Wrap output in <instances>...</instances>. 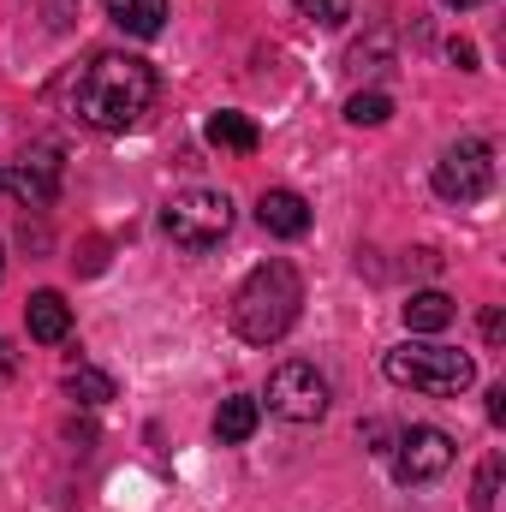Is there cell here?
<instances>
[{
	"mask_svg": "<svg viewBox=\"0 0 506 512\" xmlns=\"http://www.w3.org/2000/svg\"><path fill=\"white\" fill-rule=\"evenodd\" d=\"M155 102V66L137 54H96L78 78H72V108L78 120L96 131H126L149 114Z\"/></svg>",
	"mask_w": 506,
	"mask_h": 512,
	"instance_id": "6da1fadb",
	"label": "cell"
},
{
	"mask_svg": "<svg viewBox=\"0 0 506 512\" xmlns=\"http://www.w3.org/2000/svg\"><path fill=\"white\" fill-rule=\"evenodd\" d=\"M298 310H304V280H298V268L280 262V256H274V262H256L251 274H245V286L233 292V334H239L245 346H274V340L292 334Z\"/></svg>",
	"mask_w": 506,
	"mask_h": 512,
	"instance_id": "7a4b0ae2",
	"label": "cell"
},
{
	"mask_svg": "<svg viewBox=\"0 0 506 512\" xmlns=\"http://www.w3.org/2000/svg\"><path fill=\"white\" fill-rule=\"evenodd\" d=\"M381 376L393 387L429 393V399H459L465 387L477 382V358L453 352V346H393L381 358Z\"/></svg>",
	"mask_w": 506,
	"mask_h": 512,
	"instance_id": "3957f363",
	"label": "cell"
},
{
	"mask_svg": "<svg viewBox=\"0 0 506 512\" xmlns=\"http://www.w3.org/2000/svg\"><path fill=\"white\" fill-rule=\"evenodd\" d=\"M161 227L179 251H215L233 233V203L221 191H185L161 209Z\"/></svg>",
	"mask_w": 506,
	"mask_h": 512,
	"instance_id": "277c9868",
	"label": "cell"
},
{
	"mask_svg": "<svg viewBox=\"0 0 506 512\" xmlns=\"http://www.w3.org/2000/svg\"><path fill=\"white\" fill-rule=\"evenodd\" d=\"M268 411L286 417V423H322L328 417V376L304 358H286L274 364L268 376Z\"/></svg>",
	"mask_w": 506,
	"mask_h": 512,
	"instance_id": "5b68a950",
	"label": "cell"
},
{
	"mask_svg": "<svg viewBox=\"0 0 506 512\" xmlns=\"http://www.w3.org/2000/svg\"><path fill=\"white\" fill-rule=\"evenodd\" d=\"M489 185H495V149L483 137H465L435 161V191L447 203H483Z\"/></svg>",
	"mask_w": 506,
	"mask_h": 512,
	"instance_id": "8992f818",
	"label": "cell"
},
{
	"mask_svg": "<svg viewBox=\"0 0 506 512\" xmlns=\"http://www.w3.org/2000/svg\"><path fill=\"white\" fill-rule=\"evenodd\" d=\"M393 477L411 489V483H435L447 465H453V435L435 429V423H417V429H399L393 435Z\"/></svg>",
	"mask_w": 506,
	"mask_h": 512,
	"instance_id": "52a82bcc",
	"label": "cell"
},
{
	"mask_svg": "<svg viewBox=\"0 0 506 512\" xmlns=\"http://www.w3.org/2000/svg\"><path fill=\"white\" fill-rule=\"evenodd\" d=\"M6 185H12L30 209H48V203L60 197V149H48V143L24 149V161L6 173Z\"/></svg>",
	"mask_w": 506,
	"mask_h": 512,
	"instance_id": "ba28073f",
	"label": "cell"
},
{
	"mask_svg": "<svg viewBox=\"0 0 506 512\" xmlns=\"http://www.w3.org/2000/svg\"><path fill=\"white\" fill-rule=\"evenodd\" d=\"M256 221H262V233H274V239H304V233H310V203H304L298 191H262V197H256Z\"/></svg>",
	"mask_w": 506,
	"mask_h": 512,
	"instance_id": "9c48e42d",
	"label": "cell"
},
{
	"mask_svg": "<svg viewBox=\"0 0 506 512\" xmlns=\"http://www.w3.org/2000/svg\"><path fill=\"white\" fill-rule=\"evenodd\" d=\"M24 328H30V340L60 346V340L72 334V304H66L60 292H30V304H24Z\"/></svg>",
	"mask_w": 506,
	"mask_h": 512,
	"instance_id": "30bf717a",
	"label": "cell"
},
{
	"mask_svg": "<svg viewBox=\"0 0 506 512\" xmlns=\"http://www.w3.org/2000/svg\"><path fill=\"white\" fill-rule=\"evenodd\" d=\"M108 18H114L126 36L149 42V36L167 30V0H108Z\"/></svg>",
	"mask_w": 506,
	"mask_h": 512,
	"instance_id": "8fae6325",
	"label": "cell"
},
{
	"mask_svg": "<svg viewBox=\"0 0 506 512\" xmlns=\"http://www.w3.org/2000/svg\"><path fill=\"white\" fill-rule=\"evenodd\" d=\"M203 137L215 143V149H233V155H256V143H262V131H256L251 114H233V108H221V114H209V126Z\"/></svg>",
	"mask_w": 506,
	"mask_h": 512,
	"instance_id": "7c38bea8",
	"label": "cell"
},
{
	"mask_svg": "<svg viewBox=\"0 0 506 512\" xmlns=\"http://www.w3.org/2000/svg\"><path fill=\"white\" fill-rule=\"evenodd\" d=\"M256 423H262V405H256L251 393H233V399H221V411H215V435H221V447L251 441Z\"/></svg>",
	"mask_w": 506,
	"mask_h": 512,
	"instance_id": "4fadbf2b",
	"label": "cell"
},
{
	"mask_svg": "<svg viewBox=\"0 0 506 512\" xmlns=\"http://www.w3.org/2000/svg\"><path fill=\"white\" fill-rule=\"evenodd\" d=\"M453 316H459V310H453L447 292H411V298H405V328H411V334H441Z\"/></svg>",
	"mask_w": 506,
	"mask_h": 512,
	"instance_id": "5bb4252c",
	"label": "cell"
},
{
	"mask_svg": "<svg viewBox=\"0 0 506 512\" xmlns=\"http://www.w3.org/2000/svg\"><path fill=\"white\" fill-rule=\"evenodd\" d=\"M66 399H78V405H108V399H120V387H114L108 370L78 364V370H66Z\"/></svg>",
	"mask_w": 506,
	"mask_h": 512,
	"instance_id": "9a60e30c",
	"label": "cell"
},
{
	"mask_svg": "<svg viewBox=\"0 0 506 512\" xmlns=\"http://www.w3.org/2000/svg\"><path fill=\"white\" fill-rule=\"evenodd\" d=\"M501 471H506L501 453H489V459L477 465V483H471V507L477 512H495V501H501Z\"/></svg>",
	"mask_w": 506,
	"mask_h": 512,
	"instance_id": "2e32d148",
	"label": "cell"
},
{
	"mask_svg": "<svg viewBox=\"0 0 506 512\" xmlns=\"http://www.w3.org/2000/svg\"><path fill=\"white\" fill-rule=\"evenodd\" d=\"M346 120H352V126H387V120H393V96H381V90H358V96L346 102Z\"/></svg>",
	"mask_w": 506,
	"mask_h": 512,
	"instance_id": "e0dca14e",
	"label": "cell"
},
{
	"mask_svg": "<svg viewBox=\"0 0 506 512\" xmlns=\"http://www.w3.org/2000/svg\"><path fill=\"white\" fill-rule=\"evenodd\" d=\"M310 24H322V30H340L346 18H352V0H292Z\"/></svg>",
	"mask_w": 506,
	"mask_h": 512,
	"instance_id": "ac0fdd59",
	"label": "cell"
},
{
	"mask_svg": "<svg viewBox=\"0 0 506 512\" xmlns=\"http://www.w3.org/2000/svg\"><path fill=\"white\" fill-rule=\"evenodd\" d=\"M18 376V352H12V340H0V387Z\"/></svg>",
	"mask_w": 506,
	"mask_h": 512,
	"instance_id": "d6986e66",
	"label": "cell"
},
{
	"mask_svg": "<svg viewBox=\"0 0 506 512\" xmlns=\"http://www.w3.org/2000/svg\"><path fill=\"white\" fill-rule=\"evenodd\" d=\"M453 66H459V72H477V48H471V42H453Z\"/></svg>",
	"mask_w": 506,
	"mask_h": 512,
	"instance_id": "ffe728a7",
	"label": "cell"
},
{
	"mask_svg": "<svg viewBox=\"0 0 506 512\" xmlns=\"http://www.w3.org/2000/svg\"><path fill=\"white\" fill-rule=\"evenodd\" d=\"M489 423H506V382L489 387Z\"/></svg>",
	"mask_w": 506,
	"mask_h": 512,
	"instance_id": "44dd1931",
	"label": "cell"
},
{
	"mask_svg": "<svg viewBox=\"0 0 506 512\" xmlns=\"http://www.w3.org/2000/svg\"><path fill=\"white\" fill-rule=\"evenodd\" d=\"M483 334H489L495 346H501V340H506V316H501V310H489V316H483Z\"/></svg>",
	"mask_w": 506,
	"mask_h": 512,
	"instance_id": "7402d4cb",
	"label": "cell"
},
{
	"mask_svg": "<svg viewBox=\"0 0 506 512\" xmlns=\"http://www.w3.org/2000/svg\"><path fill=\"white\" fill-rule=\"evenodd\" d=\"M441 6H453V12H471V6H489V0H441Z\"/></svg>",
	"mask_w": 506,
	"mask_h": 512,
	"instance_id": "603a6c76",
	"label": "cell"
},
{
	"mask_svg": "<svg viewBox=\"0 0 506 512\" xmlns=\"http://www.w3.org/2000/svg\"><path fill=\"white\" fill-rule=\"evenodd\" d=\"M0 280H6V256H0Z\"/></svg>",
	"mask_w": 506,
	"mask_h": 512,
	"instance_id": "cb8c5ba5",
	"label": "cell"
},
{
	"mask_svg": "<svg viewBox=\"0 0 506 512\" xmlns=\"http://www.w3.org/2000/svg\"><path fill=\"white\" fill-rule=\"evenodd\" d=\"M0 185H6V179H0Z\"/></svg>",
	"mask_w": 506,
	"mask_h": 512,
	"instance_id": "d4e9b609",
	"label": "cell"
}]
</instances>
